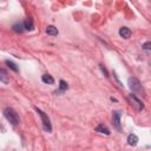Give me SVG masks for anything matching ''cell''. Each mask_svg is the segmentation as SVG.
<instances>
[{"label": "cell", "instance_id": "obj_3", "mask_svg": "<svg viewBox=\"0 0 151 151\" xmlns=\"http://www.w3.org/2000/svg\"><path fill=\"white\" fill-rule=\"evenodd\" d=\"M127 83H129V87L131 88V91H133V92H136V93H143L144 91H143V87H142V85H140V81L137 79V78H134V77H130L129 78V80H127Z\"/></svg>", "mask_w": 151, "mask_h": 151}, {"label": "cell", "instance_id": "obj_9", "mask_svg": "<svg viewBox=\"0 0 151 151\" xmlns=\"http://www.w3.org/2000/svg\"><path fill=\"white\" fill-rule=\"evenodd\" d=\"M24 27L26 31H32L34 28V24H33V20L31 18H27L25 21H24Z\"/></svg>", "mask_w": 151, "mask_h": 151}, {"label": "cell", "instance_id": "obj_1", "mask_svg": "<svg viewBox=\"0 0 151 151\" xmlns=\"http://www.w3.org/2000/svg\"><path fill=\"white\" fill-rule=\"evenodd\" d=\"M4 116L5 118L12 124V125H18L19 124V117H18V113L12 109V107H6L4 110Z\"/></svg>", "mask_w": 151, "mask_h": 151}, {"label": "cell", "instance_id": "obj_14", "mask_svg": "<svg viewBox=\"0 0 151 151\" xmlns=\"http://www.w3.org/2000/svg\"><path fill=\"white\" fill-rule=\"evenodd\" d=\"M5 63H6V65H7V66H8V67H9L12 71H14V72H18V71H19L18 66H17V65H15L13 61H11V60H6Z\"/></svg>", "mask_w": 151, "mask_h": 151}, {"label": "cell", "instance_id": "obj_4", "mask_svg": "<svg viewBox=\"0 0 151 151\" xmlns=\"http://www.w3.org/2000/svg\"><path fill=\"white\" fill-rule=\"evenodd\" d=\"M127 100L130 101V104L136 109V110H138V111H142L143 109H144V105H143V103L134 96V94H129L127 96Z\"/></svg>", "mask_w": 151, "mask_h": 151}, {"label": "cell", "instance_id": "obj_2", "mask_svg": "<svg viewBox=\"0 0 151 151\" xmlns=\"http://www.w3.org/2000/svg\"><path fill=\"white\" fill-rule=\"evenodd\" d=\"M35 111L40 116L41 118V122H42V126H44V130L47 131V132H51L52 131V125H51V122H50V118L47 117V114H45V112H42L40 109L35 107Z\"/></svg>", "mask_w": 151, "mask_h": 151}, {"label": "cell", "instance_id": "obj_5", "mask_svg": "<svg viewBox=\"0 0 151 151\" xmlns=\"http://www.w3.org/2000/svg\"><path fill=\"white\" fill-rule=\"evenodd\" d=\"M120 117H122V113L119 111H113L112 112V124L118 131L122 130V127H120Z\"/></svg>", "mask_w": 151, "mask_h": 151}, {"label": "cell", "instance_id": "obj_15", "mask_svg": "<svg viewBox=\"0 0 151 151\" xmlns=\"http://www.w3.org/2000/svg\"><path fill=\"white\" fill-rule=\"evenodd\" d=\"M67 88H68L67 83H66L65 80H60V81H59V91H60V92H64V91H66Z\"/></svg>", "mask_w": 151, "mask_h": 151}, {"label": "cell", "instance_id": "obj_10", "mask_svg": "<svg viewBox=\"0 0 151 151\" xmlns=\"http://www.w3.org/2000/svg\"><path fill=\"white\" fill-rule=\"evenodd\" d=\"M96 131L99 132V133H104V134H110V130L107 129L106 125L104 124H99L97 127H96Z\"/></svg>", "mask_w": 151, "mask_h": 151}, {"label": "cell", "instance_id": "obj_12", "mask_svg": "<svg viewBox=\"0 0 151 151\" xmlns=\"http://www.w3.org/2000/svg\"><path fill=\"white\" fill-rule=\"evenodd\" d=\"M41 80H42V83L48 84V85L54 84V79H53V77H52V76H50V74H44V76L41 77Z\"/></svg>", "mask_w": 151, "mask_h": 151}, {"label": "cell", "instance_id": "obj_16", "mask_svg": "<svg viewBox=\"0 0 151 151\" xmlns=\"http://www.w3.org/2000/svg\"><path fill=\"white\" fill-rule=\"evenodd\" d=\"M150 46H151V42H150V41H146V42L143 45V48H144V50H150V48H151Z\"/></svg>", "mask_w": 151, "mask_h": 151}, {"label": "cell", "instance_id": "obj_11", "mask_svg": "<svg viewBox=\"0 0 151 151\" xmlns=\"http://www.w3.org/2000/svg\"><path fill=\"white\" fill-rule=\"evenodd\" d=\"M12 29H13L14 32H17V33H22V32L25 31L24 22H22V24H21V22H19V24H14V25L12 26Z\"/></svg>", "mask_w": 151, "mask_h": 151}, {"label": "cell", "instance_id": "obj_8", "mask_svg": "<svg viewBox=\"0 0 151 151\" xmlns=\"http://www.w3.org/2000/svg\"><path fill=\"white\" fill-rule=\"evenodd\" d=\"M137 143H138V137L136 134H133V133L129 134V137H127V144L131 145V146H136Z\"/></svg>", "mask_w": 151, "mask_h": 151}, {"label": "cell", "instance_id": "obj_6", "mask_svg": "<svg viewBox=\"0 0 151 151\" xmlns=\"http://www.w3.org/2000/svg\"><path fill=\"white\" fill-rule=\"evenodd\" d=\"M119 35H120L122 38H124V39H129V38L131 37V29H130L129 27L123 26V27L119 28Z\"/></svg>", "mask_w": 151, "mask_h": 151}, {"label": "cell", "instance_id": "obj_13", "mask_svg": "<svg viewBox=\"0 0 151 151\" xmlns=\"http://www.w3.org/2000/svg\"><path fill=\"white\" fill-rule=\"evenodd\" d=\"M46 33L50 34V35H57L58 34V29H57V27L50 25V26L46 27Z\"/></svg>", "mask_w": 151, "mask_h": 151}, {"label": "cell", "instance_id": "obj_17", "mask_svg": "<svg viewBox=\"0 0 151 151\" xmlns=\"http://www.w3.org/2000/svg\"><path fill=\"white\" fill-rule=\"evenodd\" d=\"M100 68H101V71H103V73L106 76V77H109V73H107V71H106V68L103 66V65H100Z\"/></svg>", "mask_w": 151, "mask_h": 151}, {"label": "cell", "instance_id": "obj_7", "mask_svg": "<svg viewBox=\"0 0 151 151\" xmlns=\"http://www.w3.org/2000/svg\"><path fill=\"white\" fill-rule=\"evenodd\" d=\"M0 81L4 83V84H8L9 83V76L4 68H0Z\"/></svg>", "mask_w": 151, "mask_h": 151}]
</instances>
